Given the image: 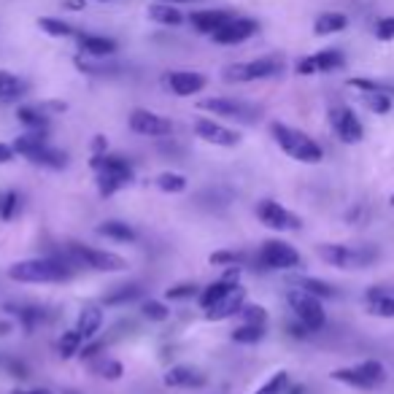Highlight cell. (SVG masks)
Here are the masks:
<instances>
[{
	"label": "cell",
	"instance_id": "6da1fadb",
	"mask_svg": "<svg viewBox=\"0 0 394 394\" xmlns=\"http://www.w3.org/2000/svg\"><path fill=\"white\" fill-rule=\"evenodd\" d=\"M73 275H76V268L57 259L54 254L22 259V262H14L8 268V278L19 281V284H63V281H70Z\"/></svg>",
	"mask_w": 394,
	"mask_h": 394
},
{
	"label": "cell",
	"instance_id": "7a4b0ae2",
	"mask_svg": "<svg viewBox=\"0 0 394 394\" xmlns=\"http://www.w3.org/2000/svg\"><path fill=\"white\" fill-rule=\"evenodd\" d=\"M54 257L73 265L76 270L79 268L98 270V273H122V270H127V259L124 257L114 254V251H103V249H92V246L76 243V240L65 243L63 251H57Z\"/></svg>",
	"mask_w": 394,
	"mask_h": 394
},
{
	"label": "cell",
	"instance_id": "3957f363",
	"mask_svg": "<svg viewBox=\"0 0 394 394\" xmlns=\"http://www.w3.org/2000/svg\"><path fill=\"white\" fill-rule=\"evenodd\" d=\"M270 136L273 140L281 146V152L291 159H297V162H303V165H316V162H322L324 159V149L308 136V133H303V130H297V127H289V124H284V122H273L270 124Z\"/></svg>",
	"mask_w": 394,
	"mask_h": 394
},
{
	"label": "cell",
	"instance_id": "277c9868",
	"mask_svg": "<svg viewBox=\"0 0 394 394\" xmlns=\"http://www.w3.org/2000/svg\"><path fill=\"white\" fill-rule=\"evenodd\" d=\"M316 251H319V257L324 259L327 265L341 268V270H365V268H370L381 257L378 246H373V243H360V246H351V243H322Z\"/></svg>",
	"mask_w": 394,
	"mask_h": 394
},
{
	"label": "cell",
	"instance_id": "5b68a950",
	"mask_svg": "<svg viewBox=\"0 0 394 394\" xmlns=\"http://www.w3.org/2000/svg\"><path fill=\"white\" fill-rule=\"evenodd\" d=\"M329 378L338 381V383H346V386L362 389V392H373V389H381L389 376H386L383 362L365 360V362H360V365H351V367H338V370H332Z\"/></svg>",
	"mask_w": 394,
	"mask_h": 394
},
{
	"label": "cell",
	"instance_id": "8992f818",
	"mask_svg": "<svg viewBox=\"0 0 394 394\" xmlns=\"http://www.w3.org/2000/svg\"><path fill=\"white\" fill-rule=\"evenodd\" d=\"M254 262L262 270H297L303 265V257L287 240L270 238L259 246V251L254 254Z\"/></svg>",
	"mask_w": 394,
	"mask_h": 394
},
{
	"label": "cell",
	"instance_id": "52a82bcc",
	"mask_svg": "<svg viewBox=\"0 0 394 394\" xmlns=\"http://www.w3.org/2000/svg\"><path fill=\"white\" fill-rule=\"evenodd\" d=\"M284 70L281 57H259L251 63H238L224 68V81L230 84H246V81H262V79H273Z\"/></svg>",
	"mask_w": 394,
	"mask_h": 394
},
{
	"label": "cell",
	"instance_id": "ba28073f",
	"mask_svg": "<svg viewBox=\"0 0 394 394\" xmlns=\"http://www.w3.org/2000/svg\"><path fill=\"white\" fill-rule=\"evenodd\" d=\"M287 303H289L294 319H300L310 332H319V329L327 324V313H324V308H322V300H319V297H313L308 291L291 287V289L287 291Z\"/></svg>",
	"mask_w": 394,
	"mask_h": 394
},
{
	"label": "cell",
	"instance_id": "9c48e42d",
	"mask_svg": "<svg viewBox=\"0 0 394 394\" xmlns=\"http://www.w3.org/2000/svg\"><path fill=\"white\" fill-rule=\"evenodd\" d=\"M257 219L270 230L278 232H291V230H300L303 219L297 214H291L289 208H284L275 200H259L257 203Z\"/></svg>",
	"mask_w": 394,
	"mask_h": 394
},
{
	"label": "cell",
	"instance_id": "30bf717a",
	"mask_svg": "<svg viewBox=\"0 0 394 394\" xmlns=\"http://www.w3.org/2000/svg\"><path fill=\"white\" fill-rule=\"evenodd\" d=\"M200 111H208L214 117H227V119H243L251 122L259 117V108L251 103H243V100H230V98H208L197 103Z\"/></svg>",
	"mask_w": 394,
	"mask_h": 394
},
{
	"label": "cell",
	"instance_id": "8fae6325",
	"mask_svg": "<svg viewBox=\"0 0 394 394\" xmlns=\"http://www.w3.org/2000/svg\"><path fill=\"white\" fill-rule=\"evenodd\" d=\"M329 124H332L335 136L341 138L343 143H360L362 138H365V127H362L360 117L348 105L329 108Z\"/></svg>",
	"mask_w": 394,
	"mask_h": 394
},
{
	"label": "cell",
	"instance_id": "7c38bea8",
	"mask_svg": "<svg viewBox=\"0 0 394 394\" xmlns=\"http://www.w3.org/2000/svg\"><path fill=\"white\" fill-rule=\"evenodd\" d=\"M257 30H259V25L254 22V19L232 17V19H227L216 33H211V38H214V44H219V46H235V44L249 41Z\"/></svg>",
	"mask_w": 394,
	"mask_h": 394
},
{
	"label": "cell",
	"instance_id": "4fadbf2b",
	"mask_svg": "<svg viewBox=\"0 0 394 394\" xmlns=\"http://www.w3.org/2000/svg\"><path fill=\"white\" fill-rule=\"evenodd\" d=\"M130 130L138 133V136L146 138H165L173 133V122L159 117L155 111H146V108H136L130 114Z\"/></svg>",
	"mask_w": 394,
	"mask_h": 394
},
{
	"label": "cell",
	"instance_id": "5bb4252c",
	"mask_svg": "<svg viewBox=\"0 0 394 394\" xmlns=\"http://www.w3.org/2000/svg\"><path fill=\"white\" fill-rule=\"evenodd\" d=\"M195 136L206 140V143H214V146H224V149H232L240 143V136L235 130H230V127H224L214 119H206V117L195 122Z\"/></svg>",
	"mask_w": 394,
	"mask_h": 394
},
{
	"label": "cell",
	"instance_id": "9a60e30c",
	"mask_svg": "<svg viewBox=\"0 0 394 394\" xmlns=\"http://www.w3.org/2000/svg\"><path fill=\"white\" fill-rule=\"evenodd\" d=\"M346 65V57L338 49H324V52H316L310 57H303L297 63V73L300 76H313V73H329V70H338Z\"/></svg>",
	"mask_w": 394,
	"mask_h": 394
},
{
	"label": "cell",
	"instance_id": "2e32d148",
	"mask_svg": "<svg viewBox=\"0 0 394 394\" xmlns=\"http://www.w3.org/2000/svg\"><path fill=\"white\" fill-rule=\"evenodd\" d=\"M165 84L173 95L178 98H189V95H197L200 89H206L208 79L203 73H195V70H171L165 76Z\"/></svg>",
	"mask_w": 394,
	"mask_h": 394
},
{
	"label": "cell",
	"instance_id": "e0dca14e",
	"mask_svg": "<svg viewBox=\"0 0 394 394\" xmlns=\"http://www.w3.org/2000/svg\"><path fill=\"white\" fill-rule=\"evenodd\" d=\"M243 306H246V289L238 284L230 294H224L219 303H214V306L206 310V319L208 322H224V319H232V316H238Z\"/></svg>",
	"mask_w": 394,
	"mask_h": 394
},
{
	"label": "cell",
	"instance_id": "ac0fdd59",
	"mask_svg": "<svg viewBox=\"0 0 394 394\" xmlns=\"http://www.w3.org/2000/svg\"><path fill=\"white\" fill-rule=\"evenodd\" d=\"M162 381L171 389H200V386H206V376L192 365H176L162 376Z\"/></svg>",
	"mask_w": 394,
	"mask_h": 394
},
{
	"label": "cell",
	"instance_id": "d6986e66",
	"mask_svg": "<svg viewBox=\"0 0 394 394\" xmlns=\"http://www.w3.org/2000/svg\"><path fill=\"white\" fill-rule=\"evenodd\" d=\"M3 310H6L8 316H14L27 335H30L38 324H44V322L49 319V316H46V310L38 308V306H17V303H6Z\"/></svg>",
	"mask_w": 394,
	"mask_h": 394
},
{
	"label": "cell",
	"instance_id": "ffe728a7",
	"mask_svg": "<svg viewBox=\"0 0 394 394\" xmlns=\"http://www.w3.org/2000/svg\"><path fill=\"white\" fill-rule=\"evenodd\" d=\"M133 178H136V173L133 168H124V171H105V173H98V192H100V197H111V195H117L122 192L124 187H130L133 184Z\"/></svg>",
	"mask_w": 394,
	"mask_h": 394
},
{
	"label": "cell",
	"instance_id": "44dd1931",
	"mask_svg": "<svg viewBox=\"0 0 394 394\" xmlns=\"http://www.w3.org/2000/svg\"><path fill=\"white\" fill-rule=\"evenodd\" d=\"M76 41H79V49L89 57H111L117 52V41L114 38H105V35H95V33H76Z\"/></svg>",
	"mask_w": 394,
	"mask_h": 394
},
{
	"label": "cell",
	"instance_id": "7402d4cb",
	"mask_svg": "<svg viewBox=\"0 0 394 394\" xmlns=\"http://www.w3.org/2000/svg\"><path fill=\"white\" fill-rule=\"evenodd\" d=\"M289 287L308 291V294L319 297V300H332V297H338V289H335L332 284H327L322 278H310V275H291Z\"/></svg>",
	"mask_w": 394,
	"mask_h": 394
},
{
	"label": "cell",
	"instance_id": "603a6c76",
	"mask_svg": "<svg viewBox=\"0 0 394 394\" xmlns=\"http://www.w3.org/2000/svg\"><path fill=\"white\" fill-rule=\"evenodd\" d=\"M100 327H103V310L95 308V306H86V308L79 313V319H76V329L81 332L84 341H92V338L100 332Z\"/></svg>",
	"mask_w": 394,
	"mask_h": 394
},
{
	"label": "cell",
	"instance_id": "cb8c5ba5",
	"mask_svg": "<svg viewBox=\"0 0 394 394\" xmlns=\"http://www.w3.org/2000/svg\"><path fill=\"white\" fill-rule=\"evenodd\" d=\"M227 19H232V14H227V11H195V14L189 17V22H192L195 30L211 35V33H216Z\"/></svg>",
	"mask_w": 394,
	"mask_h": 394
},
{
	"label": "cell",
	"instance_id": "d4e9b609",
	"mask_svg": "<svg viewBox=\"0 0 394 394\" xmlns=\"http://www.w3.org/2000/svg\"><path fill=\"white\" fill-rule=\"evenodd\" d=\"M138 297H143V287H140V284H122V287H114V289L105 291L100 300H103V306L117 308V306L133 303V300H138Z\"/></svg>",
	"mask_w": 394,
	"mask_h": 394
},
{
	"label": "cell",
	"instance_id": "484cf974",
	"mask_svg": "<svg viewBox=\"0 0 394 394\" xmlns=\"http://www.w3.org/2000/svg\"><path fill=\"white\" fill-rule=\"evenodd\" d=\"M98 235H103L108 240H117V243H133L138 238L136 230L130 227L127 222H119V219H108V222L98 224V230H95Z\"/></svg>",
	"mask_w": 394,
	"mask_h": 394
},
{
	"label": "cell",
	"instance_id": "4316f807",
	"mask_svg": "<svg viewBox=\"0 0 394 394\" xmlns=\"http://www.w3.org/2000/svg\"><path fill=\"white\" fill-rule=\"evenodd\" d=\"M17 119L27 130H38V133H46V127H49V117H46V111L41 105H19Z\"/></svg>",
	"mask_w": 394,
	"mask_h": 394
},
{
	"label": "cell",
	"instance_id": "83f0119b",
	"mask_svg": "<svg viewBox=\"0 0 394 394\" xmlns=\"http://www.w3.org/2000/svg\"><path fill=\"white\" fill-rule=\"evenodd\" d=\"M346 25H348L346 14H341V11H324V14H319L316 22H313V33L316 35L341 33V30H346Z\"/></svg>",
	"mask_w": 394,
	"mask_h": 394
},
{
	"label": "cell",
	"instance_id": "f1b7e54d",
	"mask_svg": "<svg viewBox=\"0 0 394 394\" xmlns=\"http://www.w3.org/2000/svg\"><path fill=\"white\" fill-rule=\"evenodd\" d=\"M30 162L33 165H41V168H52V171H63L65 165H68V155L65 152H60V149H54V146H44V149H38L33 157H30Z\"/></svg>",
	"mask_w": 394,
	"mask_h": 394
},
{
	"label": "cell",
	"instance_id": "f546056e",
	"mask_svg": "<svg viewBox=\"0 0 394 394\" xmlns=\"http://www.w3.org/2000/svg\"><path fill=\"white\" fill-rule=\"evenodd\" d=\"M46 143H49V140H46V133L27 130V133H25V136H19L17 140L11 143V146H14V152H17V155H22V157H27V159H30V157H33L38 149H44Z\"/></svg>",
	"mask_w": 394,
	"mask_h": 394
},
{
	"label": "cell",
	"instance_id": "4dcf8cb0",
	"mask_svg": "<svg viewBox=\"0 0 394 394\" xmlns=\"http://www.w3.org/2000/svg\"><path fill=\"white\" fill-rule=\"evenodd\" d=\"M105 57H76V68L89 73V76H111V73H119L117 63H103Z\"/></svg>",
	"mask_w": 394,
	"mask_h": 394
},
{
	"label": "cell",
	"instance_id": "1f68e13d",
	"mask_svg": "<svg viewBox=\"0 0 394 394\" xmlns=\"http://www.w3.org/2000/svg\"><path fill=\"white\" fill-rule=\"evenodd\" d=\"M27 92V84L11 70H0V100H19Z\"/></svg>",
	"mask_w": 394,
	"mask_h": 394
},
{
	"label": "cell",
	"instance_id": "d6a6232c",
	"mask_svg": "<svg viewBox=\"0 0 394 394\" xmlns=\"http://www.w3.org/2000/svg\"><path fill=\"white\" fill-rule=\"evenodd\" d=\"M149 19L157 25H168V27H178L184 22V14L178 8H173L171 3H155L149 6Z\"/></svg>",
	"mask_w": 394,
	"mask_h": 394
},
{
	"label": "cell",
	"instance_id": "836d02e7",
	"mask_svg": "<svg viewBox=\"0 0 394 394\" xmlns=\"http://www.w3.org/2000/svg\"><path fill=\"white\" fill-rule=\"evenodd\" d=\"M81 346H84V338H81V332L73 327V329H65V332L60 335V341H57V351H60V357H63V360H70V357L81 354Z\"/></svg>",
	"mask_w": 394,
	"mask_h": 394
},
{
	"label": "cell",
	"instance_id": "e575fe53",
	"mask_svg": "<svg viewBox=\"0 0 394 394\" xmlns=\"http://www.w3.org/2000/svg\"><path fill=\"white\" fill-rule=\"evenodd\" d=\"M89 165H92V171H95V173L124 171V168H133V165H130V159H124L122 155H92Z\"/></svg>",
	"mask_w": 394,
	"mask_h": 394
},
{
	"label": "cell",
	"instance_id": "d590c367",
	"mask_svg": "<svg viewBox=\"0 0 394 394\" xmlns=\"http://www.w3.org/2000/svg\"><path fill=\"white\" fill-rule=\"evenodd\" d=\"M157 189L159 192H165V195H181L184 189H187V176H181V173H159L157 176Z\"/></svg>",
	"mask_w": 394,
	"mask_h": 394
},
{
	"label": "cell",
	"instance_id": "8d00e7d4",
	"mask_svg": "<svg viewBox=\"0 0 394 394\" xmlns=\"http://www.w3.org/2000/svg\"><path fill=\"white\" fill-rule=\"evenodd\" d=\"M38 27L44 33L54 35V38H68V35H76V30L70 27L65 19H57V17H41L38 19Z\"/></svg>",
	"mask_w": 394,
	"mask_h": 394
},
{
	"label": "cell",
	"instance_id": "74e56055",
	"mask_svg": "<svg viewBox=\"0 0 394 394\" xmlns=\"http://www.w3.org/2000/svg\"><path fill=\"white\" fill-rule=\"evenodd\" d=\"M265 338V327L259 324H240L238 329H232V341L240 346H254Z\"/></svg>",
	"mask_w": 394,
	"mask_h": 394
},
{
	"label": "cell",
	"instance_id": "f35d334b",
	"mask_svg": "<svg viewBox=\"0 0 394 394\" xmlns=\"http://www.w3.org/2000/svg\"><path fill=\"white\" fill-rule=\"evenodd\" d=\"M362 103L373 114H389L392 111V95L386 92H362Z\"/></svg>",
	"mask_w": 394,
	"mask_h": 394
},
{
	"label": "cell",
	"instance_id": "ab89813d",
	"mask_svg": "<svg viewBox=\"0 0 394 394\" xmlns=\"http://www.w3.org/2000/svg\"><path fill=\"white\" fill-rule=\"evenodd\" d=\"M287 389H289V373H287V370H278V373H273V376L268 378L254 394H284Z\"/></svg>",
	"mask_w": 394,
	"mask_h": 394
},
{
	"label": "cell",
	"instance_id": "60d3db41",
	"mask_svg": "<svg viewBox=\"0 0 394 394\" xmlns=\"http://www.w3.org/2000/svg\"><path fill=\"white\" fill-rule=\"evenodd\" d=\"M92 370H95V376L105 378V381H119L124 376V367H122V362L117 360H98L92 365Z\"/></svg>",
	"mask_w": 394,
	"mask_h": 394
},
{
	"label": "cell",
	"instance_id": "b9f144b4",
	"mask_svg": "<svg viewBox=\"0 0 394 394\" xmlns=\"http://www.w3.org/2000/svg\"><path fill=\"white\" fill-rule=\"evenodd\" d=\"M19 211V195L14 189H3L0 192V219L3 222H11Z\"/></svg>",
	"mask_w": 394,
	"mask_h": 394
},
{
	"label": "cell",
	"instance_id": "7bdbcfd3",
	"mask_svg": "<svg viewBox=\"0 0 394 394\" xmlns=\"http://www.w3.org/2000/svg\"><path fill=\"white\" fill-rule=\"evenodd\" d=\"M246 259L249 257H246L243 251H230V249H222V251H214V254L208 257V262H211V265H227V268H230V265H243Z\"/></svg>",
	"mask_w": 394,
	"mask_h": 394
},
{
	"label": "cell",
	"instance_id": "ee69618b",
	"mask_svg": "<svg viewBox=\"0 0 394 394\" xmlns=\"http://www.w3.org/2000/svg\"><path fill=\"white\" fill-rule=\"evenodd\" d=\"M367 313L373 316H381V319H394V291H389L383 300H376V303H367Z\"/></svg>",
	"mask_w": 394,
	"mask_h": 394
},
{
	"label": "cell",
	"instance_id": "f6af8a7d",
	"mask_svg": "<svg viewBox=\"0 0 394 394\" xmlns=\"http://www.w3.org/2000/svg\"><path fill=\"white\" fill-rule=\"evenodd\" d=\"M238 316L243 319V324H259V327L268 324V310L262 308V306H243Z\"/></svg>",
	"mask_w": 394,
	"mask_h": 394
},
{
	"label": "cell",
	"instance_id": "bcb514c9",
	"mask_svg": "<svg viewBox=\"0 0 394 394\" xmlns=\"http://www.w3.org/2000/svg\"><path fill=\"white\" fill-rule=\"evenodd\" d=\"M200 294V287L197 284H176L171 289H165V300H192Z\"/></svg>",
	"mask_w": 394,
	"mask_h": 394
},
{
	"label": "cell",
	"instance_id": "7dc6e473",
	"mask_svg": "<svg viewBox=\"0 0 394 394\" xmlns=\"http://www.w3.org/2000/svg\"><path fill=\"white\" fill-rule=\"evenodd\" d=\"M140 310H143V316H146L149 322H165V319L171 316V310L165 308V303H159V300H146Z\"/></svg>",
	"mask_w": 394,
	"mask_h": 394
},
{
	"label": "cell",
	"instance_id": "c3c4849f",
	"mask_svg": "<svg viewBox=\"0 0 394 394\" xmlns=\"http://www.w3.org/2000/svg\"><path fill=\"white\" fill-rule=\"evenodd\" d=\"M348 86H354V89H360V92H386V95H394V89L389 84L370 81V79H348Z\"/></svg>",
	"mask_w": 394,
	"mask_h": 394
},
{
	"label": "cell",
	"instance_id": "681fc988",
	"mask_svg": "<svg viewBox=\"0 0 394 394\" xmlns=\"http://www.w3.org/2000/svg\"><path fill=\"white\" fill-rule=\"evenodd\" d=\"M376 38L378 41H392L394 38V17H383L376 22Z\"/></svg>",
	"mask_w": 394,
	"mask_h": 394
},
{
	"label": "cell",
	"instance_id": "f907efd6",
	"mask_svg": "<svg viewBox=\"0 0 394 394\" xmlns=\"http://www.w3.org/2000/svg\"><path fill=\"white\" fill-rule=\"evenodd\" d=\"M287 329H289L291 338H310V335H313V332H310L308 327L303 324L300 319H294V322H289V324H287Z\"/></svg>",
	"mask_w": 394,
	"mask_h": 394
},
{
	"label": "cell",
	"instance_id": "816d5d0a",
	"mask_svg": "<svg viewBox=\"0 0 394 394\" xmlns=\"http://www.w3.org/2000/svg\"><path fill=\"white\" fill-rule=\"evenodd\" d=\"M14 146H8V143H0V165H8L11 159H14Z\"/></svg>",
	"mask_w": 394,
	"mask_h": 394
},
{
	"label": "cell",
	"instance_id": "f5cc1de1",
	"mask_svg": "<svg viewBox=\"0 0 394 394\" xmlns=\"http://www.w3.org/2000/svg\"><path fill=\"white\" fill-rule=\"evenodd\" d=\"M105 149H108V140H105V136L92 138V155H105Z\"/></svg>",
	"mask_w": 394,
	"mask_h": 394
},
{
	"label": "cell",
	"instance_id": "db71d44e",
	"mask_svg": "<svg viewBox=\"0 0 394 394\" xmlns=\"http://www.w3.org/2000/svg\"><path fill=\"white\" fill-rule=\"evenodd\" d=\"M63 6L70 8V11H81V8H84V0H65Z\"/></svg>",
	"mask_w": 394,
	"mask_h": 394
},
{
	"label": "cell",
	"instance_id": "11a10c76",
	"mask_svg": "<svg viewBox=\"0 0 394 394\" xmlns=\"http://www.w3.org/2000/svg\"><path fill=\"white\" fill-rule=\"evenodd\" d=\"M284 394H306V386H303V383H294V386H291L289 383V389H287Z\"/></svg>",
	"mask_w": 394,
	"mask_h": 394
},
{
	"label": "cell",
	"instance_id": "9f6ffc18",
	"mask_svg": "<svg viewBox=\"0 0 394 394\" xmlns=\"http://www.w3.org/2000/svg\"><path fill=\"white\" fill-rule=\"evenodd\" d=\"M11 394H52L49 389H33V392H11Z\"/></svg>",
	"mask_w": 394,
	"mask_h": 394
},
{
	"label": "cell",
	"instance_id": "6f0895ef",
	"mask_svg": "<svg viewBox=\"0 0 394 394\" xmlns=\"http://www.w3.org/2000/svg\"><path fill=\"white\" fill-rule=\"evenodd\" d=\"M159 3H189V0H159Z\"/></svg>",
	"mask_w": 394,
	"mask_h": 394
},
{
	"label": "cell",
	"instance_id": "680465c9",
	"mask_svg": "<svg viewBox=\"0 0 394 394\" xmlns=\"http://www.w3.org/2000/svg\"><path fill=\"white\" fill-rule=\"evenodd\" d=\"M63 394H81V392H76V389H63Z\"/></svg>",
	"mask_w": 394,
	"mask_h": 394
},
{
	"label": "cell",
	"instance_id": "91938a15",
	"mask_svg": "<svg viewBox=\"0 0 394 394\" xmlns=\"http://www.w3.org/2000/svg\"><path fill=\"white\" fill-rule=\"evenodd\" d=\"M389 203H392V208H394V195H392V197H389Z\"/></svg>",
	"mask_w": 394,
	"mask_h": 394
},
{
	"label": "cell",
	"instance_id": "94428289",
	"mask_svg": "<svg viewBox=\"0 0 394 394\" xmlns=\"http://www.w3.org/2000/svg\"><path fill=\"white\" fill-rule=\"evenodd\" d=\"M100 3H111V0H100Z\"/></svg>",
	"mask_w": 394,
	"mask_h": 394
}]
</instances>
